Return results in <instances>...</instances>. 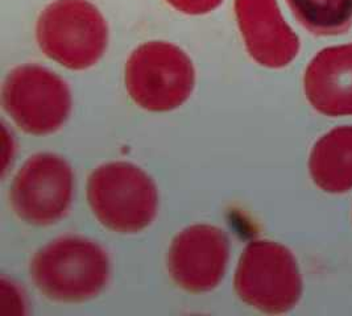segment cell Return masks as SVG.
Returning <instances> with one entry per match:
<instances>
[{
    "label": "cell",
    "instance_id": "277c9868",
    "mask_svg": "<svg viewBox=\"0 0 352 316\" xmlns=\"http://www.w3.org/2000/svg\"><path fill=\"white\" fill-rule=\"evenodd\" d=\"M126 89L142 109L168 112L182 106L195 86L190 57L173 44L149 41L136 47L126 63Z\"/></svg>",
    "mask_w": 352,
    "mask_h": 316
},
{
    "label": "cell",
    "instance_id": "30bf717a",
    "mask_svg": "<svg viewBox=\"0 0 352 316\" xmlns=\"http://www.w3.org/2000/svg\"><path fill=\"white\" fill-rule=\"evenodd\" d=\"M304 86L314 110L327 116L352 115V44L320 52L306 69Z\"/></svg>",
    "mask_w": 352,
    "mask_h": 316
},
{
    "label": "cell",
    "instance_id": "7c38bea8",
    "mask_svg": "<svg viewBox=\"0 0 352 316\" xmlns=\"http://www.w3.org/2000/svg\"><path fill=\"white\" fill-rule=\"evenodd\" d=\"M305 30L317 36H336L352 27V0H287Z\"/></svg>",
    "mask_w": 352,
    "mask_h": 316
},
{
    "label": "cell",
    "instance_id": "9c48e42d",
    "mask_svg": "<svg viewBox=\"0 0 352 316\" xmlns=\"http://www.w3.org/2000/svg\"><path fill=\"white\" fill-rule=\"evenodd\" d=\"M235 15L248 54L258 65L281 69L300 50V40L276 0H235Z\"/></svg>",
    "mask_w": 352,
    "mask_h": 316
},
{
    "label": "cell",
    "instance_id": "4fadbf2b",
    "mask_svg": "<svg viewBox=\"0 0 352 316\" xmlns=\"http://www.w3.org/2000/svg\"><path fill=\"white\" fill-rule=\"evenodd\" d=\"M175 10L186 15H206L218 8L223 0H166Z\"/></svg>",
    "mask_w": 352,
    "mask_h": 316
},
{
    "label": "cell",
    "instance_id": "8992f818",
    "mask_svg": "<svg viewBox=\"0 0 352 316\" xmlns=\"http://www.w3.org/2000/svg\"><path fill=\"white\" fill-rule=\"evenodd\" d=\"M1 100L16 126L34 136L58 131L72 111L67 83L40 65L15 67L4 80Z\"/></svg>",
    "mask_w": 352,
    "mask_h": 316
},
{
    "label": "cell",
    "instance_id": "3957f363",
    "mask_svg": "<svg viewBox=\"0 0 352 316\" xmlns=\"http://www.w3.org/2000/svg\"><path fill=\"white\" fill-rule=\"evenodd\" d=\"M87 201L103 227L118 234H138L155 221L159 192L139 166L110 162L89 177Z\"/></svg>",
    "mask_w": 352,
    "mask_h": 316
},
{
    "label": "cell",
    "instance_id": "ba28073f",
    "mask_svg": "<svg viewBox=\"0 0 352 316\" xmlns=\"http://www.w3.org/2000/svg\"><path fill=\"white\" fill-rule=\"evenodd\" d=\"M230 244L224 231L195 224L177 235L168 252V270L177 286L199 294L215 289L223 280Z\"/></svg>",
    "mask_w": 352,
    "mask_h": 316
},
{
    "label": "cell",
    "instance_id": "52a82bcc",
    "mask_svg": "<svg viewBox=\"0 0 352 316\" xmlns=\"http://www.w3.org/2000/svg\"><path fill=\"white\" fill-rule=\"evenodd\" d=\"M72 166L53 153L30 158L17 172L11 186V205L21 221L50 225L63 219L73 199Z\"/></svg>",
    "mask_w": 352,
    "mask_h": 316
},
{
    "label": "cell",
    "instance_id": "8fae6325",
    "mask_svg": "<svg viewBox=\"0 0 352 316\" xmlns=\"http://www.w3.org/2000/svg\"><path fill=\"white\" fill-rule=\"evenodd\" d=\"M309 169L314 183L326 192L352 189V126H339L314 145Z\"/></svg>",
    "mask_w": 352,
    "mask_h": 316
},
{
    "label": "cell",
    "instance_id": "6da1fadb",
    "mask_svg": "<svg viewBox=\"0 0 352 316\" xmlns=\"http://www.w3.org/2000/svg\"><path fill=\"white\" fill-rule=\"evenodd\" d=\"M31 277L49 300L82 303L96 298L109 282L110 260L93 240L60 237L34 254Z\"/></svg>",
    "mask_w": 352,
    "mask_h": 316
},
{
    "label": "cell",
    "instance_id": "7a4b0ae2",
    "mask_svg": "<svg viewBox=\"0 0 352 316\" xmlns=\"http://www.w3.org/2000/svg\"><path fill=\"white\" fill-rule=\"evenodd\" d=\"M36 38L50 60L69 70H86L103 57L109 27L89 0H56L38 16Z\"/></svg>",
    "mask_w": 352,
    "mask_h": 316
},
{
    "label": "cell",
    "instance_id": "5b68a950",
    "mask_svg": "<svg viewBox=\"0 0 352 316\" xmlns=\"http://www.w3.org/2000/svg\"><path fill=\"white\" fill-rule=\"evenodd\" d=\"M235 291L244 303L261 313H288L302 293V280L293 253L270 240L250 242L236 268Z\"/></svg>",
    "mask_w": 352,
    "mask_h": 316
}]
</instances>
